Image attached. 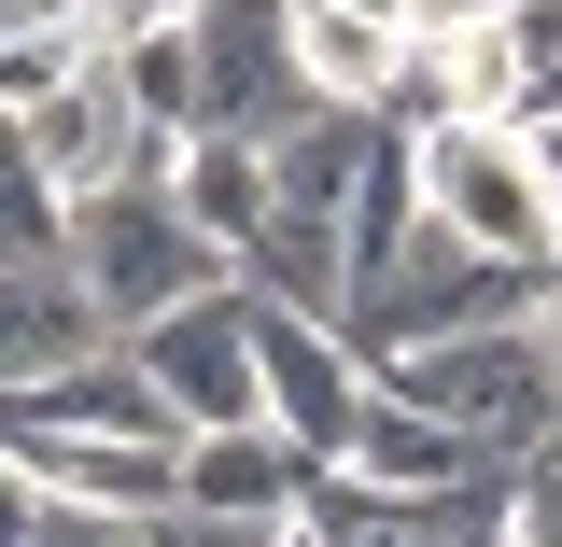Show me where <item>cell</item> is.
Masks as SVG:
<instances>
[{"instance_id":"obj_1","label":"cell","mask_w":562,"mask_h":547,"mask_svg":"<svg viewBox=\"0 0 562 547\" xmlns=\"http://www.w3.org/2000/svg\"><path fill=\"white\" fill-rule=\"evenodd\" d=\"M366 394H394V408H422L436 435H464V449H535V435H562V365L535 351V323H479V338H422L394 351Z\"/></svg>"},{"instance_id":"obj_2","label":"cell","mask_w":562,"mask_h":547,"mask_svg":"<svg viewBox=\"0 0 562 547\" xmlns=\"http://www.w3.org/2000/svg\"><path fill=\"white\" fill-rule=\"evenodd\" d=\"M57 267L99 295V323L113 338H140L155 309H183V295H211L225 281V253H211L198 225H183V197L140 169V183H99V197H70V225H57Z\"/></svg>"},{"instance_id":"obj_3","label":"cell","mask_w":562,"mask_h":547,"mask_svg":"<svg viewBox=\"0 0 562 547\" xmlns=\"http://www.w3.org/2000/svg\"><path fill=\"white\" fill-rule=\"evenodd\" d=\"M408 183H422V210H436L464 253H492V267H549L562 253V183H549V140L535 127H422Z\"/></svg>"},{"instance_id":"obj_4","label":"cell","mask_w":562,"mask_h":547,"mask_svg":"<svg viewBox=\"0 0 562 547\" xmlns=\"http://www.w3.org/2000/svg\"><path fill=\"white\" fill-rule=\"evenodd\" d=\"M183 84H198V127L183 140H281L310 113L295 0H198V14H183Z\"/></svg>"},{"instance_id":"obj_5","label":"cell","mask_w":562,"mask_h":547,"mask_svg":"<svg viewBox=\"0 0 562 547\" xmlns=\"http://www.w3.org/2000/svg\"><path fill=\"white\" fill-rule=\"evenodd\" d=\"M127 351H140V379L169 394L183 435H239V421H268V379H254V295H239V281H211V295H183V309H155Z\"/></svg>"},{"instance_id":"obj_6","label":"cell","mask_w":562,"mask_h":547,"mask_svg":"<svg viewBox=\"0 0 562 547\" xmlns=\"http://www.w3.org/2000/svg\"><path fill=\"white\" fill-rule=\"evenodd\" d=\"M14 140H29V169L57 183V210H70V197H99V183H140V169L169 155V140L140 127V99H127V70H113V43L70 70L57 99H29V113H14Z\"/></svg>"},{"instance_id":"obj_7","label":"cell","mask_w":562,"mask_h":547,"mask_svg":"<svg viewBox=\"0 0 562 547\" xmlns=\"http://www.w3.org/2000/svg\"><path fill=\"white\" fill-rule=\"evenodd\" d=\"M254 379H268V435H295L310 464H338L351 421H366V351L310 309H268L254 295Z\"/></svg>"},{"instance_id":"obj_8","label":"cell","mask_w":562,"mask_h":547,"mask_svg":"<svg viewBox=\"0 0 562 547\" xmlns=\"http://www.w3.org/2000/svg\"><path fill=\"white\" fill-rule=\"evenodd\" d=\"M0 421H43V435H140V449H183V421H169V394L140 379L127 338L70 351V365H43L29 394H0Z\"/></svg>"},{"instance_id":"obj_9","label":"cell","mask_w":562,"mask_h":547,"mask_svg":"<svg viewBox=\"0 0 562 547\" xmlns=\"http://www.w3.org/2000/svg\"><path fill=\"white\" fill-rule=\"evenodd\" d=\"M0 464L43 491V505H169L183 449H140V435H43V421H0Z\"/></svg>"},{"instance_id":"obj_10","label":"cell","mask_w":562,"mask_h":547,"mask_svg":"<svg viewBox=\"0 0 562 547\" xmlns=\"http://www.w3.org/2000/svg\"><path fill=\"white\" fill-rule=\"evenodd\" d=\"M295 491H310V449L268 435V421H239V435H183L169 505H198V520H295Z\"/></svg>"},{"instance_id":"obj_11","label":"cell","mask_w":562,"mask_h":547,"mask_svg":"<svg viewBox=\"0 0 562 547\" xmlns=\"http://www.w3.org/2000/svg\"><path fill=\"white\" fill-rule=\"evenodd\" d=\"M351 478H380V491H464L492 464V449H464V435H436L422 408H394V394H366V421H351V449H338Z\"/></svg>"},{"instance_id":"obj_12","label":"cell","mask_w":562,"mask_h":547,"mask_svg":"<svg viewBox=\"0 0 562 547\" xmlns=\"http://www.w3.org/2000/svg\"><path fill=\"white\" fill-rule=\"evenodd\" d=\"M394 57H408V29H380V14H338V0H295V70H310V99H351V113H380Z\"/></svg>"},{"instance_id":"obj_13","label":"cell","mask_w":562,"mask_h":547,"mask_svg":"<svg viewBox=\"0 0 562 547\" xmlns=\"http://www.w3.org/2000/svg\"><path fill=\"white\" fill-rule=\"evenodd\" d=\"M169 197H183V225H198L211 253H239V239L268 225V140H183Z\"/></svg>"},{"instance_id":"obj_14","label":"cell","mask_w":562,"mask_h":547,"mask_svg":"<svg viewBox=\"0 0 562 547\" xmlns=\"http://www.w3.org/2000/svg\"><path fill=\"white\" fill-rule=\"evenodd\" d=\"M29 547H183V520L169 505H43Z\"/></svg>"},{"instance_id":"obj_15","label":"cell","mask_w":562,"mask_h":547,"mask_svg":"<svg viewBox=\"0 0 562 547\" xmlns=\"http://www.w3.org/2000/svg\"><path fill=\"white\" fill-rule=\"evenodd\" d=\"M506 57H520V113H535V127H562V0L506 14Z\"/></svg>"},{"instance_id":"obj_16","label":"cell","mask_w":562,"mask_h":547,"mask_svg":"<svg viewBox=\"0 0 562 547\" xmlns=\"http://www.w3.org/2000/svg\"><path fill=\"white\" fill-rule=\"evenodd\" d=\"M492 547H562V464H549V478H520V491H506V520H492Z\"/></svg>"},{"instance_id":"obj_17","label":"cell","mask_w":562,"mask_h":547,"mask_svg":"<svg viewBox=\"0 0 562 547\" xmlns=\"http://www.w3.org/2000/svg\"><path fill=\"white\" fill-rule=\"evenodd\" d=\"M29 520H43V491H29L14 464H0V547H29Z\"/></svg>"},{"instance_id":"obj_18","label":"cell","mask_w":562,"mask_h":547,"mask_svg":"<svg viewBox=\"0 0 562 547\" xmlns=\"http://www.w3.org/2000/svg\"><path fill=\"white\" fill-rule=\"evenodd\" d=\"M29 14H85V0H0V29H29Z\"/></svg>"}]
</instances>
